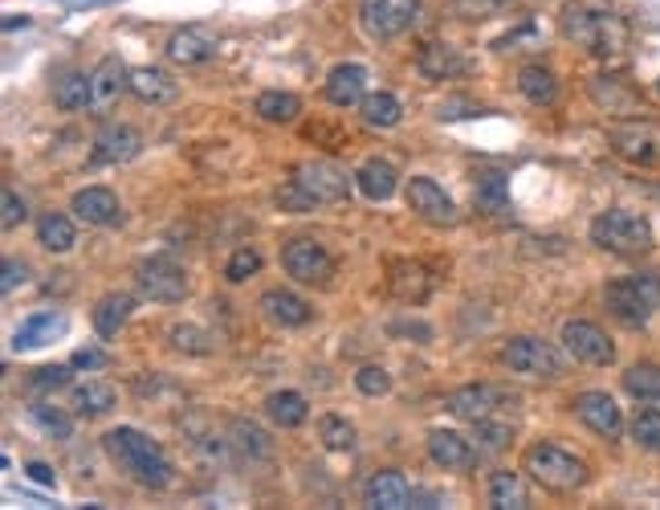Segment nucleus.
Returning <instances> with one entry per match:
<instances>
[{
	"mask_svg": "<svg viewBox=\"0 0 660 510\" xmlns=\"http://www.w3.org/2000/svg\"><path fill=\"white\" fill-rule=\"evenodd\" d=\"M429 458L441 470H469L473 465V441L453 429H432L429 434Z\"/></svg>",
	"mask_w": 660,
	"mask_h": 510,
	"instance_id": "a878e982",
	"label": "nucleus"
},
{
	"mask_svg": "<svg viewBox=\"0 0 660 510\" xmlns=\"http://www.w3.org/2000/svg\"><path fill=\"white\" fill-rule=\"evenodd\" d=\"M131 310H135V298L131 294H107V298H98V307H94V331L103 335V340H115L119 331L127 327V319H131Z\"/></svg>",
	"mask_w": 660,
	"mask_h": 510,
	"instance_id": "7c9ffc66",
	"label": "nucleus"
},
{
	"mask_svg": "<svg viewBox=\"0 0 660 510\" xmlns=\"http://www.w3.org/2000/svg\"><path fill=\"white\" fill-rule=\"evenodd\" d=\"M575 417L584 420L591 434L608 437V441H615V437L624 434V413H620V404H615V396H608V392H579L575 396Z\"/></svg>",
	"mask_w": 660,
	"mask_h": 510,
	"instance_id": "4468645a",
	"label": "nucleus"
},
{
	"mask_svg": "<svg viewBox=\"0 0 660 510\" xmlns=\"http://www.w3.org/2000/svg\"><path fill=\"white\" fill-rule=\"evenodd\" d=\"M563 347H567V356H575L579 364H587V368H608V364H615L612 335H608L603 327L587 323V319L563 323Z\"/></svg>",
	"mask_w": 660,
	"mask_h": 510,
	"instance_id": "f8f14e48",
	"label": "nucleus"
},
{
	"mask_svg": "<svg viewBox=\"0 0 660 510\" xmlns=\"http://www.w3.org/2000/svg\"><path fill=\"white\" fill-rule=\"evenodd\" d=\"M257 270H262V253H257L253 246H241V249H237V253L229 258V265H225V278H229L232 286H241V282L253 278Z\"/></svg>",
	"mask_w": 660,
	"mask_h": 510,
	"instance_id": "de8ad7c7",
	"label": "nucleus"
},
{
	"mask_svg": "<svg viewBox=\"0 0 660 510\" xmlns=\"http://www.w3.org/2000/svg\"><path fill=\"white\" fill-rule=\"evenodd\" d=\"M115 401H119V392L107 380H82V384L70 388V408L77 417H107Z\"/></svg>",
	"mask_w": 660,
	"mask_h": 510,
	"instance_id": "c85d7f7f",
	"label": "nucleus"
},
{
	"mask_svg": "<svg viewBox=\"0 0 660 510\" xmlns=\"http://www.w3.org/2000/svg\"><path fill=\"white\" fill-rule=\"evenodd\" d=\"M587 91H591V98H596V107L608 110V115H640V91L632 86L628 78L596 74Z\"/></svg>",
	"mask_w": 660,
	"mask_h": 510,
	"instance_id": "412c9836",
	"label": "nucleus"
},
{
	"mask_svg": "<svg viewBox=\"0 0 660 510\" xmlns=\"http://www.w3.org/2000/svg\"><path fill=\"white\" fill-rule=\"evenodd\" d=\"M290 180L307 192L314 204H343L351 197L355 176H347V168H338L335 159H307L290 171Z\"/></svg>",
	"mask_w": 660,
	"mask_h": 510,
	"instance_id": "423d86ee",
	"label": "nucleus"
},
{
	"mask_svg": "<svg viewBox=\"0 0 660 510\" xmlns=\"http://www.w3.org/2000/svg\"><path fill=\"white\" fill-rule=\"evenodd\" d=\"M603 303L628 331H645L660 315V278L657 274H628L603 286Z\"/></svg>",
	"mask_w": 660,
	"mask_h": 510,
	"instance_id": "7ed1b4c3",
	"label": "nucleus"
},
{
	"mask_svg": "<svg viewBox=\"0 0 660 510\" xmlns=\"http://www.w3.org/2000/svg\"><path fill=\"white\" fill-rule=\"evenodd\" d=\"M70 368H74V364H53V368H37V371H33L29 388H33V392H58V388L70 384Z\"/></svg>",
	"mask_w": 660,
	"mask_h": 510,
	"instance_id": "8fccbe9b",
	"label": "nucleus"
},
{
	"mask_svg": "<svg viewBox=\"0 0 660 510\" xmlns=\"http://www.w3.org/2000/svg\"><path fill=\"white\" fill-rule=\"evenodd\" d=\"M473 441H477V453H502V449L514 441V425L481 417V420H473Z\"/></svg>",
	"mask_w": 660,
	"mask_h": 510,
	"instance_id": "79ce46f5",
	"label": "nucleus"
},
{
	"mask_svg": "<svg viewBox=\"0 0 660 510\" xmlns=\"http://www.w3.org/2000/svg\"><path fill=\"white\" fill-rule=\"evenodd\" d=\"M74 241H77V229L65 213H46V217L37 221V246L49 249V253H70Z\"/></svg>",
	"mask_w": 660,
	"mask_h": 510,
	"instance_id": "c9c22d12",
	"label": "nucleus"
},
{
	"mask_svg": "<svg viewBox=\"0 0 660 510\" xmlns=\"http://www.w3.org/2000/svg\"><path fill=\"white\" fill-rule=\"evenodd\" d=\"M624 392L640 404H657L660 401V364H632V368L624 371Z\"/></svg>",
	"mask_w": 660,
	"mask_h": 510,
	"instance_id": "58836bf2",
	"label": "nucleus"
},
{
	"mask_svg": "<svg viewBox=\"0 0 660 510\" xmlns=\"http://www.w3.org/2000/svg\"><path fill=\"white\" fill-rule=\"evenodd\" d=\"M355 388H359L363 396H371V401H375V396H387V392H392V376H387L380 364H368V368L355 371Z\"/></svg>",
	"mask_w": 660,
	"mask_h": 510,
	"instance_id": "09e8293b",
	"label": "nucleus"
},
{
	"mask_svg": "<svg viewBox=\"0 0 660 510\" xmlns=\"http://www.w3.org/2000/svg\"><path fill=\"white\" fill-rule=\"evenodd\" d=\"M490 502L497 510L530 507V495H526V486H523V474H514V470H497V474L490 478Z\"/></svg>",
	"mask_w": 660,
	"mask_h": 510,
	"instance_id": "e433bc0d",
	"label": "nucleus"
},
{
	"mask_svg": "<svg viewBox=\"0 0 660 510\" xmlns=\"http://www.w3.org/2000/svg\"><path fill=\"white\" fill-rule=\"evenodd\" d=\"M131 91V70L119 58H103L91 70V110L94 115H110L119 107V98Z\"/></svg>",
	"mask_w": 660,
	"mask_h": 510,
	"instance_id": "2eb2a0df",
	"label": "nucleus"
},
{
	"mask_svg": "<svg viewBox=\"0 0 660 510\" xmlns=\"http://www.w3.org/2000/svg\"><path fill=\"white\" fill-rule=\"evenodd\" d=\"M58 335H65L62 315H53V310H37V315H29L25 323L16 327L13 347H16V352H33V347H46V343H53Z\"/></svg>",
	"mask_w": 660,
	"mask_h": 510,
	"instance_id": "cd10ccee",
	"label": "nucleus"
},
{
	"mask_svg": "<svg viewBox=\"0 0 660 510\" xmlns=\"http://www.w3.org/2000/svg\"><path fill=\"white\" fill-rule=\"evenodd\" d=\"M216 33L204 29V25H184V29H176L168 37V46H164V54H168L176 66H204L216 58Z\"/></svg>",
	"mask_w": 660,
	"mask_h": 510,
	"instance_id": "dca6fc26",
	"label": "nucleus"
},
{
	"mask_svg": "<svg viewBox=\"0 0 660 510\" xmlns=\"http://www.w3.org/2000/svg\"><path fill=\"white\" fill-rule=\"evenodd\" d=\"M652 91H657V98H660V78H657V86H652Z\"/></svg>",
	"mask_w": 660,
	"mask_h": 510,
	"instance_id": "bf43d9fd",
	"label": "nucleus"
},
{
	"mask_svg": "<svg viewBox=\"0 0 660 510\" xmlns=\"http://www.w3.org/2000/svg\"><path fill=\"white\" fill-rule=\"evenodd\" d=\"M523 465L542 490H554V495H571V490L587 486V462L575 458L571 449L554 446V441H538V446L526 449Z\"/></svg>",
	"mask_w": 660,
	"mask_h": 510,
	"instance_id": "20e7f679",
	"label": "nucleus"
},
{
	"mask_svg": "<svg viewBox=\"0 0 660 510\" xmlns=\"http://www.w3.org/2000/svg\"><path fill=\"white\" fill-rule=\"evenodd\" d=\"M168 340H171L176 352H188V356H208V352H213V343H216L208 331H200V327H192V323H176L168 331Z\"/></svg>",
	"mask_w": 660,
	"mask_h": 510,
	"instance_id": "c03bdc74",
	"label": "nucleus"
},
{
	"mask_svg": "<svg viewBox=\"0 0 660 510\" xmlns=\"http://www.w3.org/2000/svg\"><path fill=\"white\" fill-rule=\"evenodd\" d=\"M502 359H506L509 371L518 376H530V380H559L563 376V356L559 347L547 340H535V335H518L502 347Z\"/></svg>",
	"mask_w": 660,
	"mask_h": 510,
	"instance_id": "0eeeda50",
	"label": "nucleus"
},
{
	"mask_svg": "<svg viewBox=\"0 0 660 510\" xmlns=\"http://www.w3.org/2000/svg\"><path fill=\"white\" fill-rule=\"evenodd\" d=\"M396 331H399V335H420V340H429V335H432L424 323H396Z\"/></svg>",
	"mask_w": 660,
	"mask_h": 510,
	"instance_id": "13d9d810",
	"label": "nucleus"
},
{
	"mask_svg": "<svg viewBox=\"0 0 660 510\" xmlns=\"http://www.w3.org/2000/svg\"><path fill=\"white\" fill-rule=\"evenodd\" d=\"M453 4H457L461 16H490L493 9H502L506 0H453Z\"/></svg>",
	"mask_w": 660,
	"mask_h": 510,
	"instance_id": "5fc2aeb1",
	"label": "nucleus"
},
{
	"mask_svg": "<svg viewBox=\"0 0 660 510\" xmlns=\"http://www.w3.org/2000/svg\"><path fill=\"white\" fill-rule=\"evenodd\" d=\"M135 286L152 303H184L188 298V274L168 258H147L135 265Z\"/></svg>",
	"mask_w": 660,
	"mask_h": 510,
	"instance_id": "9b49d317",
	"label": "nucleus"
},
{
	"mask_svg": "<svg viewBox=\"0 0 660 510\" xmlns=\"http://www.w3.org/2000/svg\"><path fill=\"white\" fill-rule=\"evenodd\" d=\"M420 13V0H363L359 4V25L371 41H392L408 29Z\"/></svg>",
	"mask_w": 660,
	"mask_h": 510,
	"instance_id": "9d476101",
	"label": "nucleus"
},
{
	"mask_svg": "<svg viewBox=\"0 0 660 510\" xmlns=\"http://www.w3.org/2000/svg\"><path fill=\"white\" fill-rule=\"evenodd\" d=\"M53 107H58V110L91 107V74H77V70H70V74L58 78V82H53Z\"/></svg>",
	"mask_w": 660,
	"mask_h": 510,
	"instance_id": "ea45409f",
	"label": "nucleus"
},
{
	"mask_svg": "<svg viewBox=\"0 0 660 510\" xmlns=\"http://www.w3.org/2000/svg\"><path fill=\"white\" fill-rule=\"evenodd\" d=\"M281 270L302 286H326L335 278V258L314 237H293L281 246Z\"/></svg>",
	"mask_w": 660,
	"mask_h": 510,
	"instance_id": "6e6552de",
	"label": "nucleus"
},
{
	"mask_svg": "<svg viewBox=\"0 0 660 510\" xmlns=\"http://www.w3.org/2000/svg\"><path fill=\"white\" fill-rule=\"evenodd\" d=\"M70 213H74L82 225H94V229H107L115 221L123 217V204L110 188H82L70 201Z\"/></svg>",
	"mask_w": 660,
	"mask_h": 510,
	"instance_id": "6ab92c4d",
	"label": "nucleus"
},
{
	"mask_svg": "<svg viewBox=\"0 0 660 510\" xmlns=\"http://www.w3.org/2000/svg\"><path fill=\"white\" fill-rule=\"evenodd\" d=\"M363 502L380 510H404L412 502V486L399 470H375L363 486Z\"/></svg>",
	"mask_w": 660,
	"mask_h": 510,
	"instance_id": "b1692460",
	"label": "nucleus"
},
{
	"mask_svg": "<svg viewBox=\"0 0 660 510\" xmlns=\"http://www.w3.org/2000/svg\"><path fill=\"white\" fill-rule=\"evenodd\" d=\"M253 115L265 123H293L302 115V98L293 91H262L253 103Z\"/></svg>",
	"mask_w": 660,
	"mask_h": 510,
	"instance_id": "f704fd0d",
	"label": "nucleus"
},
{
	"mask_svg": "<svg viewBox=\"0 0 660 510\" xmlns=\"http://www.w3.org/2000/svg\"><path fill=\"white\" fill-rule=\"evenodd\" d=\"M473 204L490 217H506L509 213V185L502 171H481L473 188Z\"/></svg>",
	"mask_w": 660,
	"mask_h": 510,
	"instance_id": "72a5a7b5",
	"label": "nucleus"
},
{
	"mask_svg": "<svg viewBox=\"0 0 660 510\" xmlns=\"http://www.w3.org/2000/svg\"><path fill=\"white\" fill-rule=\"evenodd\" d=\"M387 290L396 294L408 307H424L432 294V274L429 265L420 262H392L387 265Z\"/></svg>",
	"mask_w": 660,
	"mask_h": 510,
	"instance_id": "aec40b11",
	"label": "nucleus"
},
{
	"mask_svg": "<svg viewBox=\"0 0 660 510\" xmlns=\"http://www.w3.org/2000/svg\"><path fill=\"white\" fill-rule=\"evenodd\" d=\"M103 449H107L110 462L119 465V470H123L131 482H139L143 490H168L171 482H176L171 458L159 446H155V441L143 434V429L119 425V429H110V434L103 437Z\"/></svg>",
	"mask_w": 660,
	"mask_h": 510,
	"instance_id": "f257e3e1",
	"label": "nucleus"
},
{
	"mask_svg": "<svg viewBox=\"0 0 660 510\" xmlns=\"http://www.w3.org/2000/svg\"><path fill=\"white\" fill-rule=\"evenodd\" d=\"M229 437H232V449H241L245 458H269V453H274L265 429H257L253 420H241V417L229 420Z\"/></svg>",
	"mask_w": 660,
	"mask_h": 510,
	"instance_id": "a19ab883",
	"label": "nucleus"
},
{
	"mask_svg": "<svg viewBox=\"0 0 660 510\" xmlns=\"http://www.w3.org/2000/svg\"><path fill=\"white\" fill-rule=\"evenodd\" d=\"M25 217H29L25 201L16 197L13 188H4V192H0V225H4V229H16V225H21Z\"/></svg>",
	"mask_w": 660,
	"mask_h": 510,
	"instance_id": "3c124183",
	"label": "nucleus"
},
{
	"mask_svg": "<svg viewBox=\"0 0 660 510\" xmlns=\"http://www.w3.org/2000/svg\"><path fill=\"white\" fill-rule=\"evenodd\" d=\"M628 434L645 453H660V408H636Z\"/></svg>",
	"mask_w": 660,
	"mask_h": 510,
	"instance_id": "37998d69",
	"label": "nucleus"
},
{
	"mask_svg": "<svg viewBox=\"0 0 660 510\" xmlns=\"http://www.w3.org/2000/svg\"><path fill=\"white\" fill-rule=\"evenodd\" d=\"M355 188H359L368 201L384 204V201H392V197H396L399 176H396V168H392L387 159H368L363 168L355 171Z\"/></svg>",
	"mask_w": 660,
	"mask_h": 510,
	"instance_id": "c756f323",
	"label": "nucleus"
},
{
	"mask_svg": "<svg viewBox=\"0 0 660 510\" xmlns=\"http://www.w3.org/2000/svg\"><path fill=\"white\" fill-rule=\"evenodd\" d=\"M25 278H29V265L16 262V258H4V278H0V290L13 294L16 286H25Z\"/></svg>",
	"mask_w": 660,
	"mask_h": 510,
	"instance_id": "864d4df0",
	"label": "nucleus"
},
{
	"mask_svg": "<svg viewBox=\"0 0 660 510\" xmlns=\"http://www.w3.org/2000/svg\"><path fill=\"white\" fill-rule=\"evenodd\" d=\"M563 37L587 49L599 62H615L624 58L632 46V29L624 16L608 13V9H587V4H567L563 9Z\"/></svg>",
	"mask_w": 660,
	"mask_h": 510,
	"instance_id": "f03ea898",
	"label": "nucleus"
},
{
	"mask_svg": "<svg viewBox=\"0 0 660 510\" xmlns=\"http://www.w3.org/2000/svg\"><path fill=\"white\" fill-rule=\"evenodd\" d=\"M139 152H143V135H139L135 127L110 123V127H103V131L94 135L91 159H94V164H131Z\"/></svg>",
	"mask_w": 660,
	"mask_h": 510,
	"instance_id": "f3484780",
	"label": "nucleus"
},
{
	"mask_svg": "<svg viewBox=\"0 0 660 510\" xmlns=\"http://www.w3.org/2000/svg\"><path fill=\"white\" fill-rule=\"evenodd\" d=\"M404 197H408V209H412L420 221H429V225H453L457 221V204L445 197V188L429 180V176H412L408 188H404Z\"/></svg>",
	"mask_w": 660,
	"mask_h": 510,
	"instance_id": "ddd939ff",
	"label": "nucleus"
},
{
	"mask_svg": "<svg viewBox=\"0 0 660 510\" xmlns=\"http://www.w3.org/2000/svg\"><path fill=\"white\" fill-rule=\"evenodd\" d=\"M416 70L429 78V82H448L469 70V62L461 58V49L445 46V41H429V46L416 54Z\"/></svg>",
	"mask_w": 660,
	"mask_h": 510,
	"instance_id": "393cba45",
	"label": "nucleus"
},
{
	"mask_svg": "<svg viewBox=\"0 0 660 510\" xmlns=\"http://www.w3.org/2000/svg\"><path fill=\"white\" fill-rule=\"evenodd\" d=\"M502 401V392L493 384H465V388H453L445 396V408L453 413L457 420H481V417H493V408Z\"/></svg>",
	"mask_w": 660,
	"mask_h": 510,
	"instance_id": "4be33fe9",
	"label": "nucleus"
},
{
	"mask_svg": "<svg viewBox=\"0 0 660 510\" xmlns=\"http://www.w3.org/2000/svg\"><path fill=\"white\" fill-rule=\"evenodd\" d=\"M359 110H363V123L368 127H380V131H392V127L404 119V107H399V98L392 91H375L368 94L363 103H359Z\"/></svg>",
	"mask_w": 660,
	"mask_h": 510,
	"instance_id": "4c0bfd02",
	"label": "nucleus"
},
{
	"mask_svg": "<svg viewBox=\"0 0 660 510\" xmlns=\"http://www.w3.org/2000/svg\"><path fill=\"white\" fill-rule=\"evenodd\" d=\"M518 91H523L526 103H535V107H554L559 103V78H554V70H547V66H523L518 70Z\"/></svg>",
	"mask_w": 660,
	"mask_h": 510,
	"instance_id": "2f4dec72",
	"label": "nucleus"
},
{
	"mask_svg": "<svg viewBox=\"0 0 660 510\" xmlns=\"http://www.w3.org/2000/svg\"><path fill=\"white\" fill-rule=\"evenodd\" d=\"M25 474H29L33 482H41V486H53V482H58V478H53V470H49L46 462H29V465H25Z\"/></svg>",
	"mask_w": 660,
	"mask_h": 510,
	"instance_id": "4d7b16f0",
	"label": "nucleus"
},
{
	"mask_svg": "<svg viewBox=\"0 0 660 510\" xmlns=\"http://www.w3.org/2000/svg\"><path fill=\"white\" fill-rule=\"evenodd\" d=\"M33 420L46 429L49 437H58V441H70V434H74V420L65 417L62 408H53V404H33L29 408Z\"/></svg>",
	"mask_w": 660,
	"mask_h": 510,
	"instance_id": "49530a36",
	"label": "nucleus"
},
{
	"mask_svg": "<svg viewBox=\"0 0 660 510\" xmlns=\"http://www.w3.org/2000/svg\"><path fill=\"white\" fill-rule=\"evenodd\" d=\"M74 368H82V371H94V368H103L107 364V356L103 352H74V359H70Z\"/></svg>",
	"mask_w": 660,
	"mask_h": 510,
	"instance_id": "6e6d98bb",
	"label": "nucleus"
},
{
	"mask_svg": "<svg viewBox=\"0 0 660 510\" xmlns=\"http://www.w3.org/2000/svg\"><path fill=\"white\" fill-rule=\"evenodd\" d=\"M591 246L608 249L615 258H640L652 249V225L632 209H608L591 221Z\"/></svg>",
	"mask_w": 660,
	"mask_h": 510,
	"instance_id": "39448f33",
	"label": "nucleus"
},
{
	"mask_svg": "<svg viewBox=\"0 0 660 510\" xmlns=\"http://www.w3.org/2000/svg\"><path fill=\"white\" fill-rule=\"evenodd\" d=\"M257 310H262L265 323L274 327H307L314 307H310L307 298H298L293 290H265L257 298Z\"/></svg>",
	"mask_w": 660,
	"mask_h": 510,
	"instance_id": "5701e85b",
	"label": "nucleus"
},
{
	"mask_svg": "<svg viewBox=\"0 0 660 510\" xmlns=\"http://www.w3.org/2000/svg\"><path fill=\"white\" fill-rule=\"evenodd\" d=\"M608 143H612V152L624 164H636V168H657L660 164V123H652V119H624V123H615Z\"/></svg>",
	"mask_w": 660,
	"mask_h": 510,
	"instance_id": "1a4fd4ad",
	"label": "nucleus"
},
{
	"mask_svg": "<svg viewBox=\"0 0 660 510\" xmlns=\"http://www.w3.org/2000/svg\"><path fill=\"white\" fill-rule=\"evenodd\" d=\"M277 204H281V209H290V213H310V209H314V201H310L307 192L293 185V180L286 188H277Z\"/></svg>",
	"mask_w": 660,
	"mask_h": 510,
	"instance_id": "603ef678",
	"label": "nucleus"
},
{
	"mask_svg": "<svg viewBox=\"0 0 660 510\" xmlns=\"http://www.w3.org/2000/svg\"><path fill=\"white\" fill-rule=\"evenodd\" d=\"M319 441H323L326 449L343 453V449L355 446V425L347 417H338V413H326V417L319 420Z\"/></svg>",
	"mask_w": 660,
	"mask_h": 510,
	"instance_id": "a18cd8bd",
	"label": "nucleus"
},
{
	"mask_svg": "<svg viewBox=\"0 0 660 510\" xmlns=\"http://www.w3.org/2000/svg\"><path fill=\"white\" fill-rule=\"evenodd\" d=\"M131 94L147 107H164V103L180 98V82H171V74L155 70V66H139V70H131Z\"/></svg>",
	"mask_w": 660,
	"mask_h": 510,
	"instance_id": "bb28decb",
	"label": "nucleus"
},
{
	"mask_svg": "<svg viewBox=\"0 0 660 510\" xmlns=\"http://www.w3.org/2000/svg\"><path fill=\"white\" fill-rule=\"evenodd\" d=\"M265 417L274 420L277 429H298V425H307V417H310V401L302 392L281 388V392H274V396L265 401Z\"/></svg>",
	"mask_w": 660,
	"mask_h": 510,
	"instance_id": "473e14b6",
	"label": "nucleus"
},
{
	"mask_svg": "<svg viewBox=\"0 0 660 510\" xmlns=\"http://www.w3.org/2000/svg\"><path fill=\"white\" fill-rule=\"evenodd\" d=\"M323 94H326V103H331V107H343V110L359 107V103L368 98V70H363L359 62L335 66L323 82Z\"/></svg>",
	"mask_w": 660,
	"mask_h": 510,
	"instance_id": "a211bd4d",
	"label": "nucleus"
}]
</instances>
